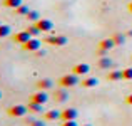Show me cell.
Instances as JSON below:
<instances>
[{
    "label": "cell",
    "instance_id": "3",
    "mask_svg": "<svg viewBox=\"0 0 132 126\" xmlns=\"http://www.w3.org/2000/svg\"><path fill=\"white\" fill-rule=\"evenodd\" d=\"M29 101H32V103H37V104H45V103L48 101V94H47V91L37 89L34 94H30Z\"/></svg>",
    "mask_w": 132,
    "mask_h": 126
},
{
    "label": "cell",
    "instance_id": "14",
    "mask_svg": "<svg viewBox=\"0 0 132 126\" xmlns=\"http://www.w3.org/2000/svg\"><path fill=\"white\" fill-rule=\"evenodd\" d=\"M97 84H99V79L92 78V76H85V78L82 79V86L84 87H95Z\"/></svg>",
    "mask_w": 132,
    "mask_h": 126
},
{
    "label": "cell",
    "instance_id": "6",
    "mask_svg": "<svg viewBox=\"0 0 132 126\" xmlns=\"http://www.w3.org/2000/svg\"><path fill=\"white\" fill-rule=\"evenodd\" d=\"M97 47H99V52H100V54H104V52H109L110 49L116 47V42H114L112 37H105V39H102V40L99 42V45H97Z\"/></svg>",
    "mask_w": 132,
    "mask_h": 126
},
{
    "label": "cell",
    "instance_id": "22",
    "mask_svg": "<svg viewBox=\"0 0 132 126\" xmlns=\"http://www.w3.org/2000/svg\"><path fill=\"white\" fill-rule=\"evenodd\" d=\"M27 32H29L30 34V36H32V37H37V36H39V34H42V32H40V30H39V27H37L35 25V24H34V25H29V27H27Z\"/></svg>",
    "mask_w": 132,
    "mask_h": 126
},
{
    "label": "cell",
    "instance_id": "30",
    "mask_svg": "<svg viewBox=\"0 0 132 126\" xmlns=\"http://www.w3.org/2000/svg\"><path fill=\"white\" fill-rule=\"evenodd\" d=\"M127 36H130V37H132V30H130V32H127Z\"/></svg>",
    "mask_w": 132,
    "mask_h": 126
},
{
    "label": "cell",
    "instance_id": "18",
    "mask_svg": "<svg viewBox=\"0 0 132 126\" xmlns=\"http://www.w3.org/2000/svg\"><path fill=\"white\" fill-rule=\"evenodd\" d=\"M22 0H3V5L9 7V9H17V7L22 5Z\"/></svg>",
    "mask_w": 132,
    "mask_h": 126
},
{
    "label": "cell",
    "instance_id": "23",
    "mask_svg": "<svg viewBox=\"0 0 132 126\" xmlns=\"http://www.w3.org/2000/svg\"><path fill=\"white\" fill-rule=\"evenodd\" d=\"M122 79L124 81H132V67L122 69Z\"/></svg>",
    "mask_w": 132,
    "mask_h": 126
},
{
    "label": "cell",
    "instance_id": "28",
    "mask_svg": "<svg viewBox=\"0 0 132 126\" xmlns=\"http://www.w3.org/2000/svg\"><path fill=\"white\" fill-rule=\"evenodd\" d=\"M127 10H129V12L132 13V2H129V3H127Z\"/></svg>",
    "mask_w": 132,
    "mask_h": 126
},
{
    "label": "cell",
    "instance_id": "15",
    "mask_svg": "<svg viewBox=\"0 0 132 126\" xmlns=\"http://www.w3.org/2000/svg\"><path fill=\"white\" fill-rule=\"evenodd\" d=\"M107 79H109V81H124V79H122V71H117V69H114V71H109V74H107Z\"/></svg>",
    "mask_w": 132,
    "mask_h": 126
},
{
    "label": "cell",
    "instance_id": "29",
    "mask_svg": "<svg viewBox=\"0 0 132 126\" xmlns=\"http://www.w3.org/2000/svg\"><path fill=\"white\" fill-rule=\"evenodd\" d=\"M37 55H45V51H40L39 49V51H37Z\"/></svg>",
    "mask_w": 132,
    "mask_h": 126
},
{
    "label": "cell",
    "instance_id": "5",
    "mask_svg": "<svg viewBox=\"0 0 132 126\" xmlns=\"http://www.w3.org/2000/svg\"><path fill=\"white\" fill-rule=\"evenodd\" d=\"M77 116H79V113H77L75 108H65V109H62V113H60V120L62 121H75Z\"/></svg>",
    "mask_w": 132,
    "mask_h": 126
},
{
    "label": "cell",
    "instance_id": "1",
    "mask_svg": "<svg viewBox=\"0 0 132 126\" xmlns=\"http://www.w3.org/2000/svg\"><path fill=\"white\" fill-rule=\"evenodd\" d=\"M80 82V79H79V76L77 74H64L60 79H59V84H60L62 87H74V86H77V84Z\"/></svg>",
    "mask_w": 132,
    "mask_h": 126
},
{
    "label": "cell",
    "instance_id": "2",
    "mask_svg": "<svg viewBox=\"0 0 132 126\" xmlns=\"http://www.w3.org/2000/svg\"><path fill=\"white\" fill-rule=\"evenodd\" d=\"M27 111H29V108L25 104H13L7 109V114L12 118H23L27 114Z\"/></svg>",
    "mask_w": 132,
    "mask_h": 126
},
{
    "label": "cell",
    "instance_id": "16",
    "mask_svg": "<svg viewBox=\"0 0 132 126\" xmlns=\"http://www.w3.org/2000/svg\"><path fill=\"white\" fill-rule=\"evenodd\" d=\"M29 12H30V7L25 5V3H22L20 7H17V9H15V13H17V15H22V17H27V15H29Z\"/></svg>",
    "mask_w": 132,
    "mask_h": 126
},
{
    "label": "cell",
    "instance_id": "13",
    "mask_svg": "<svg viewBox=\"0 0 132 126\" xmlns=\"http://www.w3.org/2000/svg\"><path fill=\"white\" fill-rule=\"evenodd\" d=\"M60 113L62 111H59V109H48L44 113V118H45V121H57V120H60Z\"/></svg>",
    "mask_w": 132,
    "mask_h": 126
},
{
    "label": "cell",
    "instance_id": "27",
    "mask_svg": "<svg viewBox=\"0 0 132 126\" xmlns=\"http://www.w3.org/2000/svg\"><path fill=\"white\" fill-rule=\"evenodd\" d=\"M126 103L129 104V106H132V93H130V94H127V96H126Z\"/></svg>",
    "mask_w": 132,
    "mask_h": 126
},
{
    "label": "cell",
    "instance_id": "19",
    "mask_svg": "<svg viewBox=\"0 0 132 126\" xmlns=\"http://www.w3.org/2000/svg\"><path fill=\"white\" fill-rule=\"evenodd\" d=\"M97 64H99L100 69H109L110 66H112V61H110L109 57H102V59H99V62H97Z\"/></svg>",
    "mask_w": 132,
    "mask_h": 126
},
{
    "label": "cell",
    "instance_id": "17",
    "mask_svg": "<svg viewBox=\"0 0 132 126\" xmlns=\"http://www.w3.org/2000/svg\"><path fill=\"white\" fill-rule=\"evenodd\" d=\"M112 39H114V42H116V45H122L124 42H126V34L117 32V34H114V36H112Z\"/></svg>",
    "mask_w": 132,
    "mask_h": 126
},
{
    "label": "cell",
    "instance_id": "8",
    "mask_svg": "<svg viewBox=\"0 0 132 126\" xmlns=\"http://www.w3.org/2000/svg\"><path fill=\"white\" fill-rule=\"evenodd\" d=\"M35 25L39 27V30H40L42 34L54 30V22H52V20H48V19H39V20L35 22Z\"/></svg>",
    "mask_w": 132,
    "mask_h": 126
},
{
    "label": "cell",
    "instance_id": "25",
    "mask_svg": "<svg viewBox=\"0 0 132 126\" xmlns=\"http://www.w3.org/2000/svg\"><path fill=\"white\" fill-rule=\"evenodd\" d=\"M29 126H45V123L42 120H34L32 123H29Z\"/></svg>",
    "mask_w": 132,
    "mask_h": 126
},
{
    "label": "cell",
    "instance_id": "7",
    "mask_svg": "<svg viewBox=\"0 0 132 126\" xmlns=\"http://www.w3.org/2000/svg\"><path fill=\"white\" fill-rule=\"evenodd\" d=\"M40 47H42V42L37 39V37H32L29 42H25V44L22 45L23 51H29V52H37Z\"/></svg>",
    "mask_w": 132,
    "mask_h": 126
},
{
    "label": "cell",
    "instance_id": "32",
    "mask_svg": "<svg viewBox=\"0 0 132 126\" xmlns=\"http://www.w3.org/2000/svg\"><path fill=\"white\" fill-rule=\"evenodd\" d=\"M0 97H2V93H0Z\"/></svg>",
    "mask_w": 132,
    "mask_h": 126
},
{
    "label": "cell",
    "instance_id": "11",
    "mask_svg": "<svg viewBox=\"0 0 132 126\" xmlns=\"http://www.w3.org/2000/svg\"><path fill=\"white\" fill-rule=\"evenodd\" d=\"M54 87V81L50 78H42L37 81V89L40 91H47V89H52Z\"/></svg>",
    "mask_w": 132,
    "mask_h": 126
},
{
    "label": "cell",
    "instance_id": "9",
    "mask_svg": "<svg viewBox=\"0 0 132 126\" xmlns=\"http://www.w3.org/2000/svg\"><path fill=\"white\" fill-rule=\"evenodd\" d=\"M72 72L77 76H87L90 72V66L87 64V62H79V64L74 66V69H72Z\"/></svg>",
    "mask_w": 132,
    "mask_h": 126
},
{
    "label": "cell",
    "instance_id": "31",
    "mask_svg": "<svg viewBox=\"0 0 132 126\" xmlns=\"http://www.w3.org/2000/svg\"><path fill=\"white\" fill-rule=\"evenodd\" d=\"M84 126H90V124H84Z\"/></svg>",
    "mask_w": 132,
    "mask_h": 126
},
{
    "label": "cell",
    "instance_id": "4",
    "mask_svg": "<svg viewBox=\"0 0 132 126\" xmlns=\"http://www.w3.org/2000/svg\"><path fill=\"white\" fill-rule=\"evenodd\" d=\"M45 42L50 44V45H55V47H64L69 42V39L65 36H57V34H55V36H48L47 39H45Z\"/></svg>",
    "mask_w": 132,
    "mask_h": 126
},
{
    "label": "cell",
    "instance_id": "12",
    "mask_svg": "<svg viewBox=\"0 0 132 126\" xmlns=\"http://www.w3.org/2000/svg\"><path fill=\"white\" fill-rule=\"evenodd\" d=\"M55 99L59 101V103H64V101H67V97H69V91H67V87H59V89H55Z\"/></svg>",
    "mask_w": 132,
    "mask_h": 126
},
{
    "label": "cell",
    "instance_id": "10",
    "mask_svg": "<svg viewBox=\"0 0 132 126\" xmlns=\"http://www.w3.org/2000/svg\"><path fill=\"white\" fill-rule=\"evenodd\" d=\"M30 39H32V36H30L27 30H20V32H17L15 36H13V42H17V44H20V45H23Z\"/></svg>",
    "mask_w": 132,
    "mask_h": 126
},
{
    "label": "cell",
    "instance_id": "26",
    "mask_svg": "<svg viewBox=\"0 0 132 126\" xmlns=\"http://www.w3.org/2000/svg\"><path fill=\"white\" fill-rule=\"evenodd\" d=\"M60 126H79V124L75 123V121H64Z\"/></svg>",
    "mask_w": 132,
    "mask_h": 126
},
{
    "label": "cell",
    "instance_id": "21",
    "mask_svg": "<svg viewBox=\"0 0 132 126\" xmlns=\"http://www.w3.org/2000/svg\"><path fill=\"white\" fill-rule=\"evenodd\" d=\"M10 27L7 25V24H0V39H3V37H7V36H10Z\"/></svg>",
    "mask_w": 132,
    "mask_h": 126
},
{
    "label": "cell",
    "instance_id": "20",
    "mask_svg": "<svg viewBox=\"0 0 132 126\" xmlns=\"http://www.w3.org/2000/svg\"><path fill=\"white\" fill-rule=\"evenodd\" d=\"M42 106L44 104H37V103H32V101H29V111H32V113H42Z\"/></svg>",
    "mask_w": 132,
    "mask_h": 126
},
{
    "label": "cell",
    "instance_id": "24",
    "mask_svg": "<svg viewBox=\"0 0 132 126\" xmlns=\"http://www.w3.org/2000/svg\"><path fill=\"white\" fill-rule=\"evenodd\" d=\"M27 19H29V20H32V22L35 24L37 20L40 19V17H39V13H37V12H34V10H30V12H29V15H27Z\"/></svg>",
    "mask_w": 132,
    "mask_h": 126
}]
</instances>
